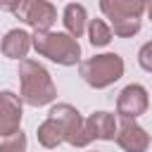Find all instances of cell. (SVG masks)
<instances>
[{
  "mask_svg": "<svg viewBox=\"0 0 152 152\" xmlns=\"http://www.w3.org/2000/svg\"><path fill=\"white\" fill-rule=\"evenodd\" d=\"M17 76H19V100L28 107H45V104H52L55 97H57V86L50 76V71L36 62V59H21L19 62V69H17Z\"/></svg>",
  "mask_w": 152,
  "mask_h": 152,
  "instance_id": "obj_1",
  "label": "cell"
},
{
  "mask_svg": "<svg viewBox=\"0 0 152 152\" xmlns=\"http://www.w3.org/2000/svg\"><path fill=\"white\" fill-rule=\"evenodd\" d=\"M31 48L40 57H45L59 66H76L81 62V43L64 31H52V28L33 31L31 33Z\"/></svg>",
  "mask_w": 152,
  "mask_h": 152,
  "instance_id": "obj_2",
  "label": "cell"
},
{
  "mask_svg": "<svg viewBox=\"0 0 152 152\" xmlns=\"http://www.w3.org/2000/svg\"><path fill=\"white\" fill-rule=\"evenodd\" d=\"M126 71L124 57L116 52H102V55H93L83 62H78V74L81 78L95 88V90H104L109 86H114Z\"/></svg>",
  "mask_w": 152,
  "mask_h": 152,
  "instance_id": "obj_3",
  "label": "cell"
},
{
  "mask_svg": "<svg viewBox=\"0 0 152 152\" xmlns=\"http://www.w3.org/2000/svg\"><path fill=\"white\" fill-rule=\"evenodd\" d=\"M48 116L52 121H57V126L62 128V135H64V142L71 145V147H88L90 145V138L86 133V119L81 116V112L69 104V102H57L50 107Z\"/></svg>",
  "mask_w": 152,
  "mask_h": 152,
  "instance_id": "obj_4",
  "label": "cell"
},
{
  "mask_svg": "<svg viewBox=\"0 0 152 152\" xmlns=\"http://www.w3.org/2000/svg\"><path fill=\"white\" fill-rule=\"evenodd\" d=\"M12 14L33 31H48L57 21V7L50 0H19Z\"/></svg>",
  "mask_w": 152,
  "mask_h": 152,
  "instance_id": "obj_5",
  "label": "cell"
},
{
  "mask_svg": "<svg viewBox=\"0 0 152 152\" xmlns=\"http://www.w3.org/2000/svg\"><path fill=\"white\" fill-rule=\"evenodd\" d=\"M147 107H150V93H147L145 86L128 83L126 88H121V93L116 97L119 119H138L147 112Z\"/></svg>",
  "mask_w": 152,
  "mask_h": 152,
  "instance_id": "obj_6",
  "label": "cell"
},
{
  "mask_svg": "<svg viewBox=\"0 0 152 152\" xmlns=\"http://www.w3.org/2000/svg\"><path fill=\"white\" fill-rule=\"evenodd\" d=\"M114 140L124 152H147L150 150V133L135 119H119Z\"/></svg>",
  "mask_w": 152,
  "mask_h": 152,
  "instance_id": "obj_7",
  "label": "cell"
},
{
  "mask_svg": "<svg viewBox=\"0 0 152 152\" xmlns=\"http://www.w3.org/2000/svg\"><path fill=\"white\" fill-rule=\"evenodd\" d=\"M21 116H24V102L12 90H0V138H10L17 131H21Z\"/></svg>",
  "mask_w": 152,
  "mask_h": 152,
  "instance_id": "obj_8",
  "label": "cell"
},
{
  "mask_svg": "<svg viewBox=\"0 0 152 152\" xmlns=\"http://www.w3.org/2000/svg\"><path fill=\"white\" fill-rule=\"evenodd\" d=\"M150 0H100V12L114 21V19H124V17H135L142 19V14L147 12Z\"/></svg>",
  "mask_w": 152,
  "mask_h": 152,
  "instance_id": "obj_9",
  "label": "cell"
},
{
  "mask_svg": "<svg viewBox=\"0 0 152 152\" xmlns=\"http://www.w3.org/2000/svg\"><path fill=\"white\" fill-rule=\"evenodd\" d=\"M0 52L7 59H26V55L31 52V33L24 28H10L0 40Z\"/></svg>",
  "mask_w": 152,
  "mask_h": 152,
  "instance_id": "obj_10",
  "label": "cell"
},
{
  "mask_svg": "<svg viewBox=\"0 0 152 152\" xmlns=\"http://www.w3.org/2000/svg\"><path fill=\"white\" fill-rule=\"evenodd\" d=\"M86 133L93 140H114V133H116V116L112 112H93L86 121Z\"/></svg>",
  "mask_w": 152,
  "mask_h": 152,
  "instance_id": "obj_11",
  "label": "cell"
},
{
  "mask_svg": "<svg viewBox=\"0 0 152 152\" xmlns=\"http://www.w3.org/2000/svg\"><path fill=\"white\" fill-rule=\"evenodd\" d=\"M62 24H64V33H69L71 38H81L86 33L88 26V10L81 2H69L62 10Z\"/></svg>",
  "mask_w": 152,
  "mask_h": 152,
  "instance_id": "obj_12",
  "label": "cell"
},
{
  "mask_svg": "<svg viewBox=\"0 0 152 152\" xmlns=\"http://www.w3.org/2000/svg\"><path fill=\"white\" fill-rule=\"evenodd\" d=\"M36 138H38V142L45 147V150H57L62 142H64V135H62V128L57 126V121H52L50 116L38 126V131H36Z\"/></svg>",
  "mask_w": 152,
  "mask_h": 152,
  "instance_id": "obj_13",
  "label": "cell"
},
{
  "mask_svg": "<svg viewBox=\"0 0 152 152\" xmlns=\"http://www.w3.org/2000/svg\"><path fill=\"white\" fill-rule=\"evenodd\" d=\"M86 31H88V40H90L93 48H107L112 43V38H114L112 28H109V24L104 19H88Z\"/></svg>",
  "mask_w": 152,
  "mask_h": 152,
  "instance_id": "obj_14",
  "label": "cell"
},
{
  "mask_svg": "<svg viewBox=\"0 0 152 152\" xmlns=\"http://www.w3.org/2000/svg\"><path fill=\"white\" fill-rule=\"evenodd\" d=\"M109 28H112V36H116V38H133L140 33L142 19H135V17L114 19V21H109Z\"/></svg>",
  "mask_w": 152,
  "mask_h": 152,
  "instance_id": "obj_15",
  "label": "cell"
},
{
  "mask_svg": "<svg viewBox=\"0 0 152 152\" xmlns=\"http://www.w3.org/2000/svg\"><path fill=\"white\" fill-rule=\"evenodd\" d=\"M0 152H26V135H24V131H17L14 135L5 138L0 142Z\"/></svg>",
  "mask_w": 152,
  "mask_h": 152,
  "instance_id": "obj_16",
  "label": "cell"
},
{
  "mask_svg": "<svg viewBox=\"0 0 152 152\" xmlns=\"http://www.w3.org/2000/svg\"><path fill=\"white\" fill-rule=\"evenodd\" d=\"M150 52H152V43L147 40L142 48H140V52H138V64H140V69L142 71H152V59H150Z\"/></svg>",
  "mask_w": 152,
  "mask_h": 152,
  "instance_id": "obj_17",
  "label": "cell"
},
{
  "mask_svg": "<svg viewBox=\"0 0 152 152\" xmlns=\"http://www.w3.org/2000/svg\"><path fill=\"white\" fill-rule=\"evenodd\" d=\"M19 0H0V12H14Z\"/></svg>",
  "mask_w": 152,
  "mask_h": 152,
  "instance_id": "obj_18",
  "label": "cell"
},
{
  "mask_svg": "<svg viewBox=\"0 0 152 152\" xmlns=\"http://www.w3.org/2000/svg\"><path fill=\"white\" fill-rule=\"evenodd\" d=\"M88 152H97V150H88Z\"/></svg>",
  "mask_w": 152,
  "mask_h": 152,
  "instance_id": "obj_19",
  "label": "cell"
}]
</instances>
